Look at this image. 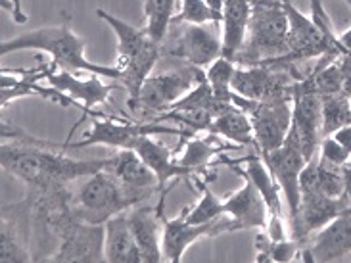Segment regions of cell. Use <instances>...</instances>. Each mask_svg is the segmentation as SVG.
<instances>
[{
	"instance_id": "obj_14",
	"label": "cell",
	"mask_w": 351,
	"mask_h": 263,
	"mask_svg": "<svg viewBox=\"0 0 351 263\" xmlns=\"http://www.w3.org/2000/svg\"><path fill=\"white\" fill-rule=\"evenodd\" d=\"M237 223L228 216H223L213 223H204V225H192L184 221L180 214L175 219L163 217L162 231V254L163 260L173 263H179L182 254L189 250L190 244L202 238H211V236L223 235V233H237Z\"/></svg>"
},
{
	"instance_id": "obj_33",
	"label": "cell",
	"mask_w": 351,
	"mask_h": 263,
	"mask_svg": "<svg viewBox=\"0 0 351 263\" xmlns=\"http://www.w3.org/2000/svg\"><path fill=\"white\" fill-rule=\"evenodd\" d=\"M328 137H332L336 141L342 144L343 148L348 152H351V125H346L342 129H338V131H334L332 135H328Z\"/></svg>"
},
{
	"instance_id": "obj_23",
	"label": "cell",
	"mask_w": 351,
	"mask_h": 263,
	"mask_svg": "<svg viewBox=\"0 0 351 263\" xmlns=\"http://www.w3.org/2000/svg\"><path fill=\"white\" fill-rule=\"evenodd\" d=\"M252 18L250 0H225L221 18V56L237 64V58L247 38V27Z\"/></svg>"
},
{
	"instance_id": "obj_31",
	"label": "cell",
	"mask_w": 351,
	"mask_h": 263,
	"mask_svg": "<svg viewBox=\"0 0 351 263\" xmlns=\"http://www.w3.org/2000/svg\"><path fill=\"white\" fill-rule=\"evenodd\" d=\"M182 6L175 19H182L189 23H198V25H206V23H221V16L215 10L209 8L206 0H180Z\"/></svg>"
},
{
	"instance_id": "obj_10",
	"label": "cell",
	"mask_w": 351,
	"mask_h": 263,
	"mask_svg": "<svg viewBox=\"0 0 351 263\" xmlns=\"http://www.w3.org/2000/svg\"><path fill=\"white\" fill-rule=\"evenodd\" d=\"M232 104L246 112L252 122L257 154L273 152L285 144L292 125V100H250L232 91Z\"/></svg>"
},
{
	"instance_id": "obj_5",
	"label": "cell",
	"mask_w": 351,
	"mask_h": 263,
	"mask_svg": "<svg viewBox=\"0 0 351 263\" xmlns=\"http://www.w3.org/2000/svg\"><path fill=\"white\" fill-rule=\"evenodd\" d=\"M133 206H138V202L108 170L79 179L77 188H71L73 214L90 225H104L110 217L123 214Z\"/></svg>"
},
{
	"instance_id": "obj_36",
	"label": "cell",
	"mask_w": 351,
	"mask_h": 263,
	"mask_svg": "<svg viewBox=\"0 0 351 263\" xmlns=\"http://www.w3.org/2000/svg\"><path fill=\"white\" fill-rule=\"evenodd\" d=\"M342 2H346V4H348V6L351 8V0H342Z\"/></svg>"
},
{
	"instance_id": "obj_22",
	"label": "cell",
	"mask_w": 351,
	"mask_h": 263,
	"mask_svg": "<svg viewBox=\"0 0 351 263\" xmlns=\"http://www.w3.org/2000/svg\"><path fill=\"white\" fill-rule=\"evenodd\" d=\"M219 139L221 137L213 135V133L209 137H198V133H196L194 137L184 141V148L180 146V148L175 150L177 161L189 171L190 177L198 179V175L206 173L219 156H223L225 152L240 148L238 144H232V142L223 144Z\"/></svg>"
},
{
	"instance_id": "obj_9",
	"label": "cell",
	"mask_w": 351,
	"mask_h": 263,
	"mask_svg": "<svg viewBox=\"0 0 351 263\" xmlns=\"http://www.w3.org/2000/svg\"><path fill=\"white\" fill-rule=\"evenodd\" d=\"M304 76L295 64L263 62L257 66H238L230 89L250 100H292L294 83Z\"/></svg>"
},
{
	"instance_id": "obj_30",
	"label": "cell",
	"mask_w": 351,
	"mask_h": 263,
	"mask_svg": "<svg viewBox=\"0 0 351 263\" xmlns=\"http://www.w3.org/2000/svg\"><path fill=\"white\" fill-rule=\"evenodd\" d=\"M238 64L230 62L227 58L219 56L215 62H211L206 71V81L208 85L211 87V91L215 93L217 98L225 100V102L232 104V89H230V83L234 79V73H237Z\"/></svg>"
},
{
	"instance_id": "obj_38",
	"label": "cell",
	"mask_w": 351,
	"mask_h": 263,
	"mask_svg": "<svg viewBox=\"0 0 351 263\" xmlns=\"http://www.w3.org/2000/svg\"><path fill=\"white\" fill-rule=\"evenodd\" d=\"M350 98H351V93H350Z\"/></svg>"
},
{
	"instance_id": "obj_13",
	"label": "cell",
	"mask_w": 351,
	"mask_h": 263,
	"mask_svg": "<svg viewBox=\"0 0 351 263\" xmlns=\"http://www.w3.org/2000/svg\"><path fill=\"white\" fill-rule=\"evenodd\" d=\"M33 262L31 252V202L25 196L2 207L0 219V263Z\"/></svg>"
},
{
	"instance_id": "obj_15",
	"label": "cell",
	"mask_w": 351,
	"mask_h": 263,
	"mask_svg": "<svg viewBox=\"0 0 351 263\" xmlns=\"http://www.w3.org/2000/svg\"><path fill=\"white\" fill-rule=\"evenodd\" d=\"M261 158L265 161L269 171L273 173V177L276 179L282 194H285L286 202H288V211H290L288 221H292L298 216L300 202H302L300 177H302V171H304L307 160H305L302 150L295 146L294 142L288 141V139H286L280 148L261 154Z\"/></svg>"
},
{
	"instance_id": "obj_12",
	"label": "cell",
	"mask_w": 351,
	"mask_h": 263,
	"mask_svg": "<svg viewBox=\"0 0 351 263\" xmlns=\"http://www.w3.org/2000/svg\"><path fill=\"white\" fill-rule=\"evenodd\" d=\"M302 150L309 161L319 152L321 144V96L304 85L302 77L292 91V125L286 137Z\"/></svg>"
},
{
	"instance_id": "obj_29",
	"label": "cell",
	"mask_w": 351,
	"mask_h": 263,
	"mask_svg": "<svg viewBox=\"0 0 351 263\" xmlns=\"http://www.w3.org/2000/svg\"><path fill=\"white\" fill-rule=\"evenodd\" d=\"M173 8L175 0H144V16H146V31L148 35L162 43L167 35V29L173 19Z\"/></svg>"
},
{
	"instance_id": "obj_16",
	"label": "cell",
	"mask_w": 351,
	"mask_h": 263,
	"mask_svg": "<svg viewBox=\"0 0 351 263\" xmlns=\"http://www.w3.org/2000/svg\"><path fill=\"white\" fill-rule=\"evenodd\" d=\"M351 258V211L332 219L302 244L298 262H336Z\"/></svg>"
},
{
	"instance_id": "obj_34",
	"label": "cell",
	"mask_w": 351,
	"mask_h": 263,
	"mask_svg": "<svg viewBox=\"0 0 351 263\" xmlns=\"http://www.w3.org/2000/svg\"><path fill=\"white\" fill-rule=\"evenodd\" d=\"M338 41H340V45L346 48V52H350L351 54V27L346 29L343 33H340V35H338Z\"/></svg>"
},
{
	"instance_id": "obj_1",
	"label": "cell",
	"mask_w": 351,
	"mask_h": 263,
	"mask_svg": "<svg viewBox=\"0 0 351 263\" xmlns=\"http://www.w3.org/2000/svg\"><path fill=\"white\" fill-rule=\"evenodd\" d=\"M2 170L18 177L31 190L71 187L79 179L95 175L110 165V158H69L56 142L40 141L12 123H2Z\"/></svg>"
},
{
	"instance_id": "obj_20",
	"label": "cell",
	"mask_w": 351,
	"mask_h": 263,
	"mask_svg": "<svg viewBox=\"0 0 351 263\" xmlns=\"http://www.w3.org/2000/svg\"><path fill=\"white\" fill-rule=\"evenodd\" d=\"M225 216H228L237 223L238 231H265L269 221V209L263 196L259 194L256 185L244 177V187L223 200Z\"/></svg>"
},
{
	"instance_id": "obj_26",
	"label": "cell",
	"mask_w": 351,
	"mask_h": 263,
	"mask_svg": "<svg viewBox=\"0 0 351 263\" xmlns=\"http://www.w3.org/2000/svg\"><path fill=\"white\" fill-rule=\"evenodd\" d=\"M351 125V98L348 93H334L321 96V137Z\"/></svg>"
},
{
	"instance_id": "obj_28",
	"label": "cell",
	"mask_w": 351,
	"mask_h": 263,
	"mask_svg": "<svg viewBox=\"0 0 351 263\" xmlns=\"http://www.w3.org/2000/svg\"><path fill=\"white\" fill-rule=\"evenodd\" d=\"M196 185L202 190V196L196 202L194 207H186L182 211L184 221H189L192 225H204V223H213L225 216V204L223 200H219L208 187V181L196 179Z\"/></svg>"
},
{
	"instance_id": "obj_2",
	"label": "cell",
	"mask_w": 351,
	"mask_h": 263,
	"mask_svg": "<svg viewBox=\"0 0 351 263\" xmlns=\"http://www.w3.org/2000/svg\"><path fill=\"white\" fill-rule=\"evenodd\" d=\"M43 50L50 54V64L56 69H67V71H86L90 76H100L106 79L119 81L121 71L117 66H100L93 64L85 58L86 43L85 38L79 37L75 31L69 27V18L64 19L60 25H48V27L35 29L29 33H21L18 37L6 38L0 45V54L8 56L10 52L16 50Z\"/></svg>"
},
{
	"instance_id": "obj_6",
	"label": "cell",
	"mask_w": 351,
	"mask_h": 263,
	"mask_svg": "<svg viewBox=\"0 0 351 263\" xmlns=\"http://www.w3.org/2000/svg\"><path fill=\"white\" fill-rule=\"evenodd\" d=\"M202 81H206V71L202 67L184 64L158 76H150L144 81L136 102L129 110L138 122H156Z\"/></svg>"
},
{
	"instance_id": "obj_4",
	"label": "cell",
	"mask_w": 351,
	"mask_h": 263,
	"mask_svg": "<svg viewBox=\"0 0 351 263\" xmlns=\"http://www.w3.org/2000/svg\"><path fill=\"white\" fill-rule=\"evenodd\" d=\"M252 18L247 38L237 58L238 66H257L288 54V14L280 0H250Z\"/></svg>"
},
{
	"instance_id": "obj_27",
	"label": "cell",
	"mask_w": 351,
	"mask_h": 263,
	"mask_svg": "<svg viewBox=\"0 0 351 263\" xmlns=\"http://www.w3.org/2000/svg\"><path fill=\"white\" fill-rule=\"evenodd\" d=\"M256 260L257 262H298L302 252V242L295 238L273 240L265 231L256 236Z\"/></svg>"
},
{
	"instance_id": "obj_19",
	"label": "cell",
	"mask_w": 351,
	"mask_h": 263,
	"mask_svg": "<svg viewBox=\"0 0 351 263\" xmlns=\"http://www.w3.org/2000/svg\"><path fill=\"white\" fill-rule=\"evenodd\" d=\"M100 76H90L83 79V77H75L67 69H58L48 76V83L50 87L58 89L60 93L67 94L69 98H73L75 102H81V110H83V117L79 123L88 119V115H93V108L100 106V104L108 102L110 93L114 91L115 85H106L100 81Z\"/></svg>"
},
{
	"instance_id": "obj_11",
	"label": "cell",
	"mask_w": 351,
	"mask_h": 263,
	"mask_svg": "<svg viewBox=\"0 0 351 263\" xmlns=\"http://www.w3.org/2000/svg\"><path fill=\"white\" fill-rule=\"evenodd\" d=\"M58 250L50 262H106L104 254V225H90L77 219L73 209L58 223Z\"/></svg>"
},
{
	"instance_id": "obj_8",
	"label": "cell",
	"mask_w": 351,
	"mask_h": 263,
	"mask_svg": "<svg viewBox=\"0 0 351 263\" xmlns=\"http://www.w3.org/2000/svg\"><path fill=\"white\" fill-rule=\"evenodd\" d=\"M162 58H169L184 66H209L221 56V35L215 27L171 19L167 35L160 43Z\"/></svg>"
},
{
	"instance_id": "obj_7",
	"label": "cell",
	"mask_w": 351,
	"mask_h": 263,
	"mask_svg": "<svg viewBox=\"0 0 351 263\" xmlns=\"http://www.w3.org/2000/svg\"><path fill=\"white\" fill-rule=\"evenodd\" d=\"M95 119L90 122V129L83 135L79 142H62L58 144L62 150L66 148H86V146H112L117 150H131L138 139L148 135H179L180 139L194 137L192 133L167 127L162 123L154 122H125L117 117H108L104 113H95Z\"/></svg>"
},
{
	"instance_id": "obj_25",
	"label": "cell",
	"mask_w": 351,
	"mask_h": 263,
	"mask_svg": "<svg viewBox=\"0 0 351 263\" xmlns=\"http://www.w3.org/2000/svg\"><path fill=\"white\" fill-rule=\"evenodd\" d=\"M209 133L217 135L225 141L238 144V146H256V137H254V127L247 117L246 112H242L238 106H230L225 112H221L209 125Z\"/></svg>"
},
{
	"instance_id": "obj_24",
	"label": "cell",
	"mask_w": 351,
	"mask_h": 263,
	"mask_svg": "<svg viewBox=\"0 0 351 263\" xmlns=\"http://www.w3.org/2000/svg\"><path fill=\"white\" fill-rule=\"evenodd\" d=\"M104 254L110 263H143V255L134 240L127 211L110 217L104 223Z\"/></svg>"
},
{
	"instance_id": "obj_35",
	"label": "cell",
	"mask_w": 351,
	"mask_h": 263,
	"mask_svg": "<svg viewBox=\"0 0 351 263\" xmlns=\"http://www.w3.org/2000/svg\"><path fill=\"white\" fill-rule=\"evenodd\" d=\"M206 2L209 4V8L215 10L219 16L223 18V6H225V0H206Z\"/></svg>"
},
{
	"instance_id": "obj_21",
	"label": "cell",
	"mask_w": 351,
	"mask_h": 263,
	"mask_svg": "<svg viewBox=\"0 0 351 263\" xmlns=\"http://www.w3.org/2000/svg\"><path fill=\"white\" fill-rule=\"evenodd\" d=\"M131 150H134L143 161L154 171L160 185V194H167V183L179 181V179H190L189 171L184 170L177 161L175 150H169L165 144L156 141L152 135L138 139Z\"/></svg>"
},
{
	"instance_id": "obj_18",
	"label": "cell",
	"mask_w": 351,
	"mask_h": 263,
	"mask_svg": "<svg viewBox=\"0 0 351 263\" xmlns=\"http://www.w3.org/2000/svg\"><path fill=\"white\" fill-rule=\"evenodd\" d=\"M106 170L119 179V183L138 204L150 202L154 194L160 192L158 177L134 150L115 152L114 156H110V165Z\"/></svg>"
},
{
	"instance_id": "obj_32",
	"label": "cell",
	"mask_w": 351,
	"mask_h": 263,
	"mask_svg": "<svg viewBox=\"0 0 351 263\" xmlns=\"http://www.w3.org/2000/svg\"><path fill=\"white\" fill-rule=\"evenodd\" d=\"M319 156H321L324 161H328V163H332V165H338V168H343V165L351 160V152L346 150L342 144L336 141V139H332V137H324V139H321V144H319Z\"/></svg>"
},
{
	"instance_id": "obj_17",
	"label": "cell",
	"mask_w": 351,
	"mask_h": 263,
	"mask_svg": "<svg viewBox=\"0 0 351 263\" xmlns=\"http://www.w3.org/2000/svg\"><path fill=\"white\" fill-rule=\"evenodd\" d=\"M165 196L160 194V202L150 206L148 202L127 209V219L133 231L134 240L138 244L143 263L163 262L162 254V231H163V206Z\"/></svg>"
},
{
	"instance_id": "obj_3",
	"label": "cell",
	"mask_w": 351,
	"mask_h": 263,
	"mask_svg": "<svg viewBox=\"0 0 351 263\" xmlns=\"http://www.w3.org/2000/svg\"><path fill=\"white\" fill-rule=\"evenodd\" d=\"M96 16L114 29L115 38H117L115 66L121 71L119 83L129 94L127 108H131L138 98L144 81L152 76L154 66L162 58L160 43H156L148 35L146 27H134L121 18H115L114 14L106 10L96 8Z\"/></svg>"
},
{
	"instance_id": "obj_37",
	"label": "cell",
	"mask_w": 351,
	"mask_h": 263,
	"mask_svg": "<svg viewBox=\"0 0 351 263\" xmlns=\"http://www.w3.org/2000/svg\"><path fill=\"white\" fill-rule=\"evenodd\" d=\"M280 2H294V0H280Z\"/></svg>"
}]
</instances>
